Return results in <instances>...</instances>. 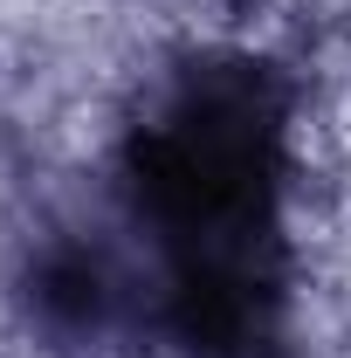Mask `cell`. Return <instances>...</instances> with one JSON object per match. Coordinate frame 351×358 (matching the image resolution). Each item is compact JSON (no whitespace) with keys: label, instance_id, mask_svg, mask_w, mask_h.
<instances>
[{"label":"cell","instance_id":"cell-1","mask_svg":"<svg viewBox=\"0 0 351 358\" xmlns=\"http://www.w3.org/2000/svg\"><path fill=\"white\" fill-rule=\"evenodd\" d=\"M275 173L282 96L248 62L200 69L131 145L138 200L173 255V324L207 358H248L268 345Z\"/></svg>","mask_w":351,"mask_h":358},{"label":"cell","instance_id":"cell-2","mask_svg":"<svg viewBox=\"0 0 351 358\" xmlns=\"http://www.w3.org/2000/svg\"><path fill=\"white\" fill-rule=\"evenodd\" d=\"M42 303H48V310H62V317H89V310H96V262H76V255L48 262Z\"/></svg>","mask_w":351,"mask_h":358}]
</instances>
